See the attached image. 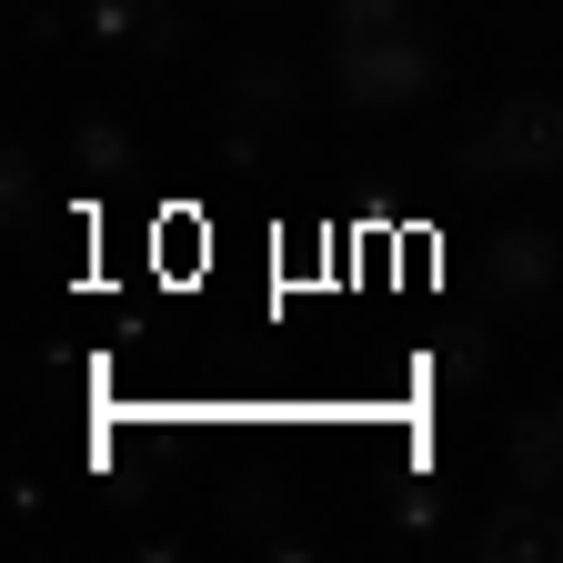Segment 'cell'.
I'll list each match as a JSON object with an SVG mask.
<instances>
[{
  "instance_id": "cell-11",
  "label": "cell",
  "mask_w": 563,
  "mask_h": 563,
  "mask_svg": "<svg viewBox=\"0 0 563 563\" xmlns=\"http://www.w3.org/2000/svg\"><path fill=\"white\" fill-rule=\"evenodd\" d=\"M41 191V162H31V141H11V162H0V211H31Z\"/></svg>"
},
{
  "instance_id": "cell-1",
  "label": "cell",
  "mask_w": 563,
  "mask_h": 563,
  "mask_svg": "<svg viewBox=\"0 0 563 563\" xmlns=\"http://www.w3.org/2000/svg\"><path fill=\"white\" fill-rule=\"evenodd\" d=\"M453 162L473 181H553L563 172V91H504L453 141Z\"/></svg>"
},
{
  "instance_id": "cell-4",
  "label": "cell",
  "mask_w": 563,
  "mask_h": 563,
  "mask_svg": "<svg viewBox=\"0 0 563 563\" xmlns=\"http://www.w3.org/2000/svg\"><path fill=\"white\" fill-rule=\"evenodd\" d=\"M473 553L483 563H563V504L553 493H504V504L483 514V533H473Z\"/></svg>"
},
{
  "instance_id": "cell-5",
  "label": "cell",
  "mask_w": 563,
  "mask_h": 563,
  "mask_svg": "<svg viewBox=\"0 0 563 563\" xmlns=\"http://www.w3.org/2000/svg\"><path fill=\"white\" fill-rule=\"evenodd\" d=\"M81 41H111L121 60H172L191 41V21L172 0H81Z\"/></svg>"
},
{
  "instance_id": "cell-2",
  "label": "cell",
  "mask_w": 563,
  "mask_h": 563,
  "mask_svg": "<svg viewBox=\"0 0 563 563\" xmlns=\"http://www.w3.org/2000/svg\"><path fill=\"white\" fill-rule=\"evenodd\" d=\"M443 81V60L422 31H373V41H332V91L352 111H412Z\"/></svg>"
},
{
  "instance_id": "cell-12",
  "label": "cell",
  "mask_w": 563,
  "mask_h": 563,
  "mask_svg": "<svg viewBox=\"0 0 563 563\" xmlns=\"http://www.w3.org/2000/svg\"><path fill=\"white\" fill-rule=\"evenodd\" d=\"M60 31H70L60 0H21V51H60Z\"/></svg>"
},
{
  "instance_id": "cell-6",
  "label": "cell",
  "mask_w": 563,
  "mask_h": 563,
  "mask_svg": "<svg viewBox=\"0 0 563 563\" xmlns=\"http://www.w3.org/2000/svg\"><path fill=\"white\" fill-rule=\"evenodd\" d=\"M302 111H312L302 60H282V51H242L232 60V121L242 131H282V121H302Z\"/></svg>"
},
{
  "instance_id": "cell-15",
  "label": "cell",
  "mask_w": 563,
  "mask_h": 563,
  "mask_svg": "<svg viewBox=\"0 0 563 563\" xmlns=\"http://www.w3.org/2000/svg\"><path fill=\"white\" fill-rule=\"evenodd\" d=\"M543 402H553V412H563V393H543Z\"/></svg>"
},
{
  "instance_id": "cell-7",
  "label": "cell",
  "mask_w": 563,
  "mask_h": 563,
  "mask_svg": "<svg viewBox=\"0 0 563 563\" xmlns=\"http://www.w3.org/2000/svg\"><path fill=\"white\" fill-rule=\"evenodd\" d=\"M152 282H172V292H201V282H211V222H201V201H162L152 211Z\"/></svg>"
},
{
  "instance_id": "cell-8",
  "label": "cell",
  "mask_w": 563,
  "mask_h": 563,
  "mask_svg": "<svg viewBox=\"0 0 563 563\" xmlns=\"http://www.w3.org/2000/svg\"><path fill=\"white\" fill-rule=\"evenodd\" d=\"M504 463H514V483H533V493L563 483V412H553V402H523V412L504 422Z\"/></svg>"
},
{
  "instance_id": "cell-14",
  "label": "cell",
  "mask_w": 563,
  "mask_h": 563,
  "mask_svg": "<svg viewBox=\"0 0 563 563\" xmlns=\"http://www.w3.org/2000/svg\"><path fill=\"white\" fill-rule=\"evenodd\" d=\"M242 11H272V0H242Z\"/></svg>"
},
{
  "instance_id": "cell-13",
  "label": "cell",
  "mask_w": 563,
  "mask_h": 563,
  "mask_svg": "<svg viewBox=\"0 0 563 563\" xmlns=\"http://www.w3.org/2000/svg\"><path fill=\"white\" fill-rule=\"evenodd\" d=\"M262 553H272V563H312V533H292V523H272V533H262Z\"/></svg>"
},
{
  "instance_id": "cell-10",
  "label": "cell",
  "mask_w": 563,
  "mask_h": 563,
  "mask_svg": "<svg viewBox=\"0 0 563 563\" xmlns=\"http://www.w3.org/2000/svg\"><path fill=\"white\" fill-rule=\"evenodd\" d=\"M70 162H91V172H121V162H131V131L81 111V121H70Z\"/></svg>"
},
{
  "instance_id": "cell-3",
  "label": "cell",
  "mask_w": 563,
  "mask_h": 563,
  "mask_svg": "<svg viewBox=\"0 0 563 563\" xmlns=\"http://www.w3.org/2000/svg\"><path fill=\"white\" fill-rule=\"evenodd\" d=\"M483 282H493V302H504V312L553 322V302H563V242H553L543 222L493 232V242H483Z\"/></svg>"
},
{
  "instance_id": "cell-9",
  "label": "cell",
  "mask_w": 563,
  "mask_h": 563,
  "mask_svg": "<svg viewBox=\"0 0 563 563\" xmlns=\"http://www.w3.org/2000/svg\"><path fill=\"white\" fill-rule=\"evenodd\" d=\"M373 31H412V0H332V41H373Z\"/></svg>"
}]
</instances>
